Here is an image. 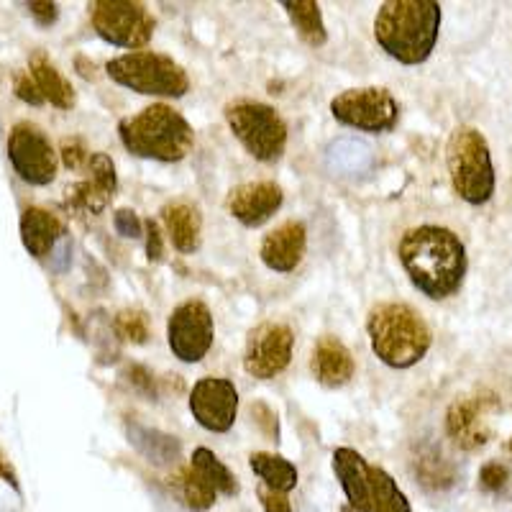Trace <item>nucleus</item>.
<instances>
[{
    "label": "nucleus",
    "instance_id": "nucleus-1",
    "mask_svg": "<svg viewBox=\"0 0 512 512\" xmlns=\"http://www.w3.org/2000/svg\"><path fill=\"white\" fill-rule=\"evenodd\" d=\"M397 256L415 290L431 300H446L454 295L469 267L464 241L451 228L431 223L402 233Z\"/></svg>",
    "mask_w": 512,
    "mask_h": 512
},
{
    "label": "nucleus",
    "instance_id": "nucleus-2",
    "mask_svg": "<svg viewBox=\"0 0 512 512\" xmlns=\"http://www.w3.org/2000/svg\"><path fill=\"white\" fill-rule=\"evenodd\" d=\"M436 0H387L374 18V39L400 64H423L436 49L441 31Z\"/></svg>",
    "mask_w": 512,
    "mask_h": 512
},
{
    "label": "nucleus",
    "instance_id": "nucleus-3",
    "mask_svg": "<svg viewBox=\"0 0 512 512\" xmlns=\"http://www.w3.org/2000/svg\"><path fill=\"white\" fill-rule=\"evenodd\" d=\"M118 136L128 154L154 162H182L195 146L190 121L167 103L146 105L144 111L121 118Z\"/></svg>",
    "mask_w": 512,
    "mask_h": 512
},
{
    "label": "nucleus",
    "instance_id": "nucleus-4",
    "mask_svg": "<svg viewBox=\"0 0 512 512\" xmlns=\"http://www.w3.org/2000/svg\"><path fill=\"white\" fill-rule=\"evenodd\" d=\"M367 333L372 351L392 369L415 367L433 344L423 315L408 303H379L369 310Z\"/></svg>",
    "mask_w": 512,
    "mask_h": 512
},
{
    "label": "nucleus",
    "instance_id": "nucleus-5",
    "mask_svg": "<svg viewBox=\"0 0 512 512\" xmlns=\"http://www.w3.org/2000/svg\"><path fill=\"white\" fill-rule=\"evenodd\" d=\"M448 175L456 195L469 205H484L495 195V164L482 131L459 126L446 146Z\"/></svg>",
    "mask_w": 512,
    "mask_h": 512
},
{
    "label": "nucleus",
    "instance_id": "nucleus-6",
    "mask_svg": "<svg viewBox=\"0 0 512 512\" xmlns=\"http://www.w3.org/2000/svg\"><path fill=\"white\" fill-rule=\"evenodd\" d=\"M108 77L123 88L152 98H182L190 90L185 67L167 54L128 52L105 64Z\"/></svg>",
    "mask_w": 512,
    "mask_h": 512
},
{
    "label": "nucleus",
    "instance_id": "nucleus-7",
    "mask_svg": "<svg viewBox=\"0 0 512 512\" xmlns=\"http://www.w3.org/2000/svg\"><path fill=\"white\" fill-rule=\"evenodd\" d=\"M226 121L233 136L259 162H277L285 154L287 123L272 105L259 100H233L226 105Z\"/></svg>",
    "mask_w": 512,
    "mask_h": 512
},
{
    "label": "nucleus",
    "instance_id": "nucleus-8",
    "mask_svg": "<svg viewBox=\"0 0 512 512\" xmlns=\"http://www.w3.org/2000/svg\"><path fill=\"white\" fill-rule=\"evenodd\" d=\"M95 34L113 47L136 49L152 41L157 21L144 3L136 0H95L88 6Z\"/></svg>",
    "mask_w": 512,
    "mask_h": 512
},
{
    "label": "nucleus",
    "instance_id": "nucleus-9",
    "mask_svg": "<svg viewBox=\"0 0 512 512\" xmlns=\"http://www.w3.org/2000/svg\"><path fill=\"white\" fill-rule=\"evenodd\" d=\"M331 113L338 123L356 131L387 134L397 126L400 105L387 88H351L331 100Z\"/></svg>",
    "mask_w": 512,
    "mask_h": 512
},
{
    "label": "nucleus",
    "instance_id": "nucleus-10",
    "mask_svg": "<svg viewBox=\"0 0 512 512\" xmlns=\"http://www.w3.org/2000/svg\"><path fill=\"white\" fill-rule=\"evenodd\" d=\"M8 159L29 185H49L57 177L59 154L36 123L18 121L8 134Z\"/></svg>",
    "mask_w": 512,
    "mask_h": 512
},
{
    "label": "nucleus",
    "instance_id": "nucleus-11",
    "mask_svg": "<svg viewBox=\"0 0 512 512\" xmlns=\"http://www.w3.org/2000/svg\"><path fill=\"white\" fill-rule=\"evenodd\" d=\"M167 341L172 354L185 364H198L213 346V313L203 300L177 305L167 320Z\"/></svg>",
    "mask_w": 512,
    "mask_h": 512
},
{
    "label": "nucleus",
    "instance_id": "nucleus-12",
    "mask_svg": "<svg viewBox=\"0 0 512 512\" xmlns=\"http://www.w3.org/2000/svg\"><path fill=\"white\" fill-rule=\"evenodd\" d=\"M292 346L295 336L285 323H259L246 338L244 369L254 379H274L285 372L292 361Z\"/></svg>",
    "mask_w": 512,
    "mask_h": 512
},
{
    "label": "nucleus",
    "instance_id": "nucleus-13",
    "mask_svg": "<svg viewBox=\"0 0 512 512\" xmlns=\"http://www.w3.org/2000/svg\"><path fill=\"white\" fill-rule=\"evenodd\" d=\"M190 413L205 431L228 433L239 413V390L226 377H203L190 390Z\"/></svg>",
    "mask_w": 512,
    "mask_h": 512
},
{
    "label": "nucleus",
    "instance_id": "nucleus-14",
    "mask_svg": "<svg viewBox=\"0 0 512 512\" xmlns=\"http://www.w3.org/2000/svg\"><path fill=\"white\" fill-rule=\"evenodd\" d=\"M495 405L497 397L489 392H477V395H464L454 400L446 413V436L464 451L484 448L492 438L487 415Z\"/></svg>",
    "mask_w": 512,
    "mask_h": 512
},
{
    "label": "nucleus",
    "instance_id": "nucleus-15",
    "mask_svg": "<svg viewBox=\"0 0 512 512\" xmlns=\"http://www.w3.org/2000/svg\"><path fill=\"white\" fill-rule=\"evenodd\" d=\"M85 169H88V180L67 187L64 205L77 216H100L118 190L116 164L108 154L93 152Z\"/></svg>",
    "mask_w": 512,
    "mask_h": 512
},
{
    "label": "nucleus",
    "instance_id": "nucleus-16",
    "mask_svg": "<svg viewBox=\"0 0 512 512\" xmlns=\"http://www.w3.org/2000/svg\"><path fill=\"white\" fill-rule=\"evenodd\" d=\"M333 474L344 489L349 507L354 512H374V495H377V466L367 464V459L354 448H336L333 451Z\"/></svg>",
    "mask_w": 512,
    "mask_h": 512
},
{
    "label": "nucleus",
    "instance_id": "nucleus-17",
    "mask_svg": "<svg viewBox=\"0 0 512 512\" xmlns=\"http://www.w3.org/2000/svg\"><path fill=\"white\" fill-rule=\"evenodd\" d=\"M282 187L272 180L246 182V185L233 187L226 198V208L239 223L246 228H259L282 208Z\"/></svg>",
    "mask_w": 512,
    "mask_h": 512
},
{
    "label": "nucleus",
    "instance_id": "nucleus-18",
    "mask_svg": "<svg viewBox=\"0 0 512 512\" xmlns=\"http://www.w3.org/2000/svg\"><path fill=\"white\" fill-rule=\"evenodd\" d=\"M305 246H308V231H305V223L300 221H287L280 228H274L264 236L262 256L264 267H269L272 272H292L297 269V264L303 262Z\"/></svg>",
    "mask_w": 512,
    "mask_h": 512
},
{
    "label": "nucleus",
    "instance_id": "nucleus-19",
    "mask_svg": "<svg viewBox=\"0 0 512 512\" xmlns=\"http://www.w3.org/2000/svg\"><path fill=\"white\" fill-rule=\"evenodd\" d=\"M310 372L323 387H344L356 372L354 356L336 336H320L310 354Z\"/></svg>",
    "mask_w": 512,
    "mask_h": 512
},
{
    "label": "nucleus",
    "instance_id": "nucleus-20",
    "mask_svg": "<svg viewBox=\"0 0 512 512\" xmlns=\"http://www.w3.org/2000/svg\"><path fill=\"white\" fill-rule=\"evenodd\" d=\"M162 221L169 233V241L175 244L180 254H192L200 249V236H203V216L187 200H172L162 208Z\"/></svg>",
    "mask_w": 512,
    "mask_h": 512
},
{
    "label": "nucleus",
    "instance_id": "nucleus-21",
    "mask_svg": "<svg viewBox=\"0 0 512 512\" xmlns=\"http://www.w3.org/2000/svg\"><path fill=\"white\" fill-rule=\"evenodd\" d=\"M64 236V226L52 210L26 208L21 216V241L24 249L36 259H44L54 251L57 241Z\"/></svg>",
    "mask_w": 512,
    "mask_h": 512
},
{
    "label": "nucleus",
    "instance_id": "nucleus-22",
    "mask_svg": "<svg viewBox=\"0 0 512 512\" xmlns=\"http://www.w3.org/2000/svg\"><path fill=\"white\" fill-rule=\"evenodd\" d=\"M31 75H34L36 85H39L44 100H49L52 105H57L59 111H70L75 105V88L70 85V80L62 75V72L54 67L47 59L44 52H34L29 59Z\"/></svg>",
    "mask_w": 512,
    "mask_h": 512
},
{
    "label": "nucleus",
    "instance_id": "nucleus-23",
    "mask_svg": "<svg viewBox=\"0 0 512 512\" xmlns=\"http://www.w3.org/2000/svg\"><path fill=\"white\" fill-rule=\"evenodd\" d=\"M126 433L131 446H134L146 461H152V464L169 466L180 459L182 443L177 441L175 436H167V433L162 431H152V428H144V425L139 423H128Z\"/></svg>",
    "mask_w": 512,
    "mask_h": 512
},
{
    "label": "nucleus",
    "instance_id": "nucleus-24",
    "mask_svg": "<svg viewBox=\"0 0 512 512\" xmlns=\"http://www.w3.org/2000/svg\"><path fill=\"white\" fill-rule=\"evenodd\" d=\"M282 8L290 16L292 26L300 34V39L310 47H323L328 41L326 24H323V13H320V6L315 0H285Z\"/></svg>",
    "mask_w": 512,
    "mask_h": 512
},
{
    "label": "nucleus",
    "instance_id": "nucleus-25",
    "mask_svg": "<svg viewBox=\"0 0 512 512\" xmlns=\"http://www.w3.org/2000/svg\"><path fill=\"white\" fill-rule=\"evenodd\" d=\"M251 472L267 484V489L274 492H290L297 487V469L292 461H287L285 456L267 454V451H256L249 456Z\"/></svg>",
    "mask_w": 512,
    "mask_h": 512
},
{
    "label": "nucleus",
    "instance_id": "nucleus-26",
    "mask_svg": "<svg viewBox=\"0 0 512 512\" xmlns=\"http://www.w3.org/2000/svg\"><path fill=\"white\" fill-rule=\"evenodd\" d=\"M190 466L195 469V474H198L200 479H205L210 487L216 489L218 495H239V479L233 477L231 469H228L210 448H195V451H192Z\"/></svg>",
    "mask_w": 512,
    "mask_h": 512
},
{
    "label": "nucleus",
    "instance_id": "nucleus-27",
    "mask_svg": "<svg viewBox=\"0 0 512 512\" xmlns=\"http://www.w3.org/2000/svg\"><path fill=\"white\" fill-rule=\"evenodd\" d=\"M175 484H177V489H180L182 502H185V507H190V510L205 512L216 505L218 492L210 487L205 479H200L192 466H187V469H182V472L177 474Z\"/></svg>",
    "mask_w": 512,
    "mask_h": 512
},
{
    "label": "nucleus",
    "instance_id": "nucleus-28",
    "mask_svg": "<svg viewBox=\"0 0 512 512\" xmlns=\"http://www.w3.org/2000/svg\"><path fill=\"white\" fill-rule=\"evenodd\" d=\"M113 331L121 341H128V344H146L149 341V318H146L144 310H121V313L113 318Z\"/></svg>",
    "mask_w": 512,
    "mask_h": 512
},
{
    "label": "nucleus",
    "instance_id": "nucleus-29",
    "mask_svg": "<svg viewBox=\"0 0 512 512\" xmlns=\"http://www.w3.org/2000/svg\"><path fill=\"white\" fill-rule=\"evenodd\" d=\"M374 512H413L408 497L402 495L395 479L377 466V495H374Z\"/></svg>",
    "mask_w": 512,
    "mask_h": 512
},
{
    "label": "nucleus",
    "instance_id": "nucleus-30",
    "mask_svg": "<svg viewBox=\"0 0 512 512\" xmlns=\"http://www.w3.org/2000/svg\"><path fill=\"white\" fill-rule=\"evenodd\" d=\"M418 477L423 479V484L428 489H446L454 484V466L448 464L443 456L433 454L428 456V459H420L418 461Z\"/></svg>",
    "mask_w": 512,
    "mask_h": 512
},
{
    "label": "nucleus",
    "instance_id": "nucleus-31",
    "mask_svg": "<svg viewBox=\"0 0 512 512\" xmlns=\"http://www.w3.org/2000/svg\"><path fill=\"white\" fill-rule=\"evenodd\" d=\"M90 154L88 146H85V141L82 139H64L62 146H59V157H62L64 167L67 169H85L90 162Z\"/></svg>",
    "mask_w": 512,
    "mask_h": 512
},
{
    "label": "nucleus",
    "instance_id": "nucleus-32",
    "mask_svg": "<svg viewBox=\"0 0 512 512\" xmlns=\"http://www.w3.org/2000/svg\"><path fill=\"white\" fill-rule=\"evenodd\" d=\"M507 479H510L507 466L500 464V461H489V464L482 466V472H479V487H482L484 492L500 495L502 489L507 487Z\"/></svg>",
    "mask_w": 512,
    "mask_h": 512
},
{
    "label": "nucleus",
    "instance_id": "nucleus-33",
    "mask_svg": "<svg viewBox=\"0 0 512 512\" xmlns=\"http://www.w3.org/2000/svg\"><path fill=\"white\" fill-rule=\"evenodd\" d=\"M249 413H251V418L256 420V425H259V431H262L269 441H280V420H277V415L272 413V408H269V405H264V402L256 400V402H251Z\"/></svg>",
    "mask_w": 512,
    "mask_h": 512
},
{
    "label": "nucleus",
    "instance_id": "nucleus-34",
    "mask_svg": "<svg viewBox=\"0 0 512 512\" xmlns=\"http://www.w3.org/2000/svg\"><path fill=\"white\" fill-rule=\"evenodd\" d=\"M13 93H16L18 98L24 100V103H29V105L47 103V100H44V95H41L39 85H36V80H34V75H31V72H16V77H13Z\"/></svg>",
    "mask_w": 512,
    "mask_h": 512
},
{
    "label": "nucleus",
    "instance_id": "nucleus-35",
    "mask_svg": "<svg viewBox=\"0 0 512 512\" xmlns=\"http://www.w3.org/2000/svg\"><path fill=\"white\" fill-rule=\"evenodd\" d=\"M123 377H126L128 382H131V387H134L136 392H141V395L157 397V382H154L152 372L146 367H141V364H128Z\"/></svg>",
    "mask_w": 512,
    "mask_h": 512
},
{
    "label": "nucleus",
    "instance_id": "nucleus-36",
    "mask_svg": "<svg viewBox=\"0 0 512 512\" xmlns=\"http://www.w3.org/2000/svg\"><path fill=\"white\" fill-rule=\"evenodd\" d=\"M113 226H116L118 236H123V239H139L141 231H144V223H141V218L136 216V210L131 208L116 210Z\"/></svg>",
    "mask_w": 512,
    "mask_h": 512
},
{
    "label": "nucleus",
    "instance_id": "nucleus-37",
    "mask_svg": "<svg viewBox=\"0 0 512 512\" xmlns=\"http://www.w3.org/2000/svg\"><path fill=\"white\" fill-rule=\"evenodd\" d=\"M144 233H146V259L149 262H162L164 259V239H162V228L154 218L144 221Z\"/></svg>",
    "mask_w": 512,
    "mask_h": 512
},
{
    "label": "nucleus",
    "instance_id": "nucleus-38",
    "mask_svg": "<svg viewBox=\"0 0 512 512\" xmlns=\"http://www.w3.org/2000/svg\"><path fill=\"white\" fill-rule=\"evenodd\" d=\"M29 11L39 26H52L59 16L57 3H49V0H34V3H29Z\"/></svg>",
    "mask_w": 512,
    "mask_h": 512
},
{
    "label": "nucleus",
    "instance_id": "nucleus-39",
    "mask_svg": "<svg viewBox=\"0 0 512 512\" xmlns=\"http://www.w3.org/2000/svg\"><path fill=\"white\" fill-rule=\"evenodd\" d=\"M259 497L264 502V512H292L290 500L285 492H274V489H259Z\"/></svg>",
    "mask_w": 512,
    "mask_h": 512
},
{
    "label": "nucleus",
    "instance_id": "nucleus-40",
    "mask_svg": "<svg viewBox=\"0 0 512 512\" xmlns=\"http://www.w3.org/2000/svg\"><path fill=\"white\" fill-rule=\"evenodd\" d=\"M0 477L6 479V482L11 484L13 489H18V477H16V472H13L11 461H8L3 454H0Z\"/></svg>",
    "mask_w": 512,
    "mask_h": 512
},
{
    "label": "nucleus",
    "instance_id": "nucleus-41",
    "mask_svg": "<svg viewBox=\"0 0 512 512\" xmlns=\"http://www.w3.org/2000/svg\"><path fill=\"white\" fill-rule=\"evenodd\" d=\"M341 512H354V510H351V507L346 505V507H341Z\"/></svg>",
    "mask_w": 512,
    "mask_h": 512
},
{
    "label": "nucleus",
    "instance_id": "nucleus-42",
    "mask_svg": "<svg viewBox=\"0 0 512 512\" xmlns=\"http://www.w3.org/2000/svg\"><path fill=\"white\" fill-rule=\"evenodd\" d=\"M507 451H510V454H512V438H510V441H507Z\"/></svg>",
    "mask_w": 512,
    "mask_h": 512
}]
</instances>
